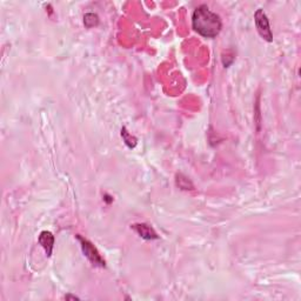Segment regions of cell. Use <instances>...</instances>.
I'll list each match as a JSON object with an SVG mask.
<instances>
[{"mask_svg": "<svg viewBox=\"0 0 301 301\" xmlns=\"http://www.w3.org/2000/svg\"><path fill=\"white\" fill-rule=\"evenodd\" d=\"M84 19H85V25H86L87 27H93L98 24V16H97V14L87 13V14H85Z\"/></svg>", "mask_w": 301, "mask_h": 301, "instance_id": "cell-6", "label": "cell"}, {"mask_svg": "<svg viewBox=\"0 0 301 301\" xmlns=\"http://www.w3.org/2000/svg\"><path fill=\"white\" fill-rule=\"evenodd\" d=\"M78 240L80 242L81 249H83V252L85 256L87 257V259L91 261L92 264L95 265V266L105 267V260L102 259L100 254L97 251V249L93 246V244L88 242V240L81 238L80 235H78Z\"/></svg>", "mask_w": 301, "mask_h": 301, "instance_id": "cell-3", "label": "cell"}, {"mask_svg": "<svg viewBox=\"0 0 301 301\" xmlns=\"http://www.w3.org/2000/svg\"><path fill=\"white\" fill-rule=\"evenodd\" d=\"M39 244L44 247V250L46 251V254L49 257L52 254L53 245H54V236L52 235L51 232H47V231L41 232L40 235H39Z\"/></svg>", "mask_w": 301, "mask_h": 301, "instance_id": "cell-4", "label": "cell"}, {"mask_svg": "<svg viewBox=\"0 0 301 301\" xmlns=\"http://www.w3.org/2000/svg\"><path fill=\"white\" fill-rule=\"evenodd\" d=\"M254 21H256L257 30L261 35V38L265 39L266 41L273 40V33L271 31L270 21H268L267 16L261 9L257 10L256 14H254Z\"/></svg>", "mask_w": 301, "mask_h": 301, "instance_id": "cell-2", "label": "cell"}, {"mask_svg": "<svg viewBox=\"0 0 301 301\" xmlns=\"http://www.w3.org/2000/svg\"><path fill=\"white\" fill-rule=\"evenodd\" d=\"M133 228L136 229V231L139 233V235L141 238L146 239V240H152V239H157L158 235L157 233L154 232V229L151 227V226H148L146 224H137V225H133Z\"/></svg>", "mask_w": 301, "mask_h": 301, "instance_id": "cell-5", "label": "cell"}, {"mask_svg": "<svg viewBox=\"0 0 301 301\" xmlns=\"http://www.w3.org/2000/svg\"><path fill=\"white\" fill-rule=\"evenodd\" d=\"M192 26L203 37L215 38L220 33L222 23L220 17L212 12L207 5H200L193 12Z\"/></svg>", "mask_w": 301, "mask_h": 301, "instance_id": "cell-1", "label": "cell"}]
</instances>
